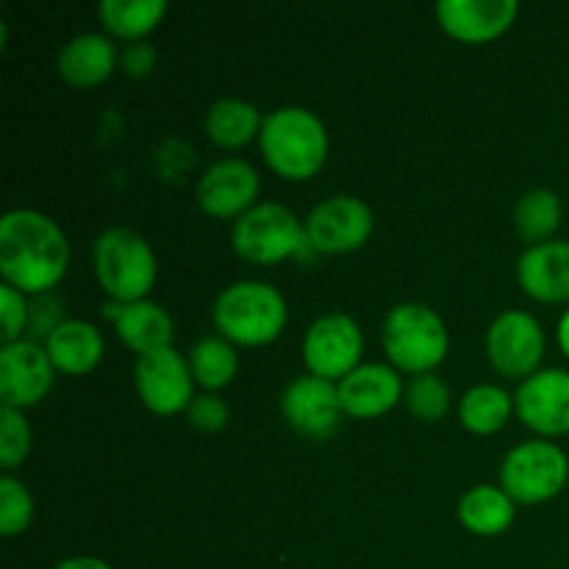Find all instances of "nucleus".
<instances>
[{"label":"nucleus","instance_id":"nucleus-1","mask_svg":"<svg viewBox=\"0 0 569 569\" xmlns=\"http://www.w3.org/2000/svg\"><path fill=\"white\" fill-rule=\"evenodd\" d=\"M70 270V239L53 217L11 209L0 217V276L28 298L48 295Z\"/></svg>","mask_w":569,"mask_h":569},{"label":"nucleus","instance_id":"nucleus-2","mask_svg":"<svg viewBox=\"0 0 569 569\" xmlns=\"http://www.w3.org/2000/svg\"><path fill=\"white\" fill-rule=\"evenodd\" d=\"M259 148L276 176L309 181L326 167L331 139L320 114L306 106H278L264 114Z\"/></svg>","mask_w":569,"mask_h":569},{"label":"nucleus","instance_id":"nucleus-3","mask_svg":"<svg viewBox=\"0 0 569 569\" xmlns=\"http://www.w3.org/2000/svg\"><path fill=\"white\" fill-rule=\"evenodd\" d=\"M211 322L217 333L231 345L264 348L283 333L289 322V306L281 289L259 278H242L222 289L211 306Z\"/></svg>","mask_w":569,"mask_h":569},{"label":"nucleus","instance_id":"nucleus-4","mask_svg":"<svg viewBox=\"0 0 569 569\" xmlns=\"http://www.w3.org/2000/svg\"><path fill=\"white\" fill-rule=\"evenodd\" d=\"M381 345L395 370L422 376L437 372V367L448 359L450 333L439 311L417 300H406L392 306L383 317Z\"/></svg>","mask_w":569,"mask_h":569},{"label":"nucleus","instance_id":"nucleus-5","mask_svg":"<svg viewBox=\"0 0 569 569\" xmlns=\"http://www.w3.org/2000/svg\"><path fill=\"white\" fill-rule=\"evenodd\" d=\"M92 267L100 289L117 303L148 300L159 278V261L153 248L133 228H106L92 244Z\"/></svg>","mask_w":569,"mask_h":569},{"label":"nucleus","instance_id":"nucleus-6","mask_svg":"<svg viewBox=\"0 0 569 569\" xmlns=\"http://www.w3.org/2000/svg\"><path fill=\"white\" fill-rule=\"evenodd\" d=\"M231 248L239 259L259 267L281 264L306 248V226L289 206L259 200L231 226Z\"/></svg>","mask_w":569,"mask_h":569},{"label":"nucleus","instance_id":"nucleus-7","mask_svg":"<svg viewBox=\"0 0 569 569\" xmlns=\"http://www.w3.org/2000/svg\"><path fill=\"white\" fill-rule=\"evenodd\" d=\"M569 481V456L553 439H528L511 448L500 465V489L520 506L559 498Z\"/></svg>","mask_w":569,"mask_h":569},{"label":"nucleus","instance_id":"nucleus-8","mask_svg":"<svg viewBox=\"0 0 569 569\" xmlns=\"http://www.w3.org/2000/svg\"><path fill=\"white\" fill-rule=\"evenodd\" d=\"M300 356L306 372L339 383L361 365L365 331L348 311H328L306 328Z\"/></svg>","mask_w":569,"mask_h":569},{"label":"nucleus","instance_id":"nucleus-9","mask_svg":"<svg viewBox=\"0 0 569 569\" xmlns=\"http://www.w3.org/2000/svg\"><path fill=\"white\" fill-rule=\"evenodd\" d=\"M487 359L503 378L511 381H526L533 372L542 370L545 350V328L531 311L509 309L500 311L487 328Z\"/></svg>","mask_w":569,"mask_h":569},{"label":"nucleus","instance_id":"nucleus-10","mask_svg":"<svg viewBox=\"0 0 569 569\" xmlns=\"http://www.w3.org/2000/svg\"><path fill=\"white\" fill-rule=\"evenodd\" d=\"M306 239L317 256H345L365 248L376 228L370 203L356 194H333L306 214Z\"/></svg>","mask_w":569,"mask_h":569},{"label":"nucleus","instance_id":"nucleus-11","mask_svg":"<svg viewBox=\"0 0 569 569\" xmlns=\"http://www.w3.org/2000/svg\"><path fill=\"white\" fill-rule=\"evenodd\" d=\"M194 378L189 370V359L170 348L153 350V353L137 356L133 365V389L148 411L156 417L187 415L189 403L194 400Z\"/></svg>","mask_w":569,"mask_h":569},{"label":"nucleus","instance_id":"nucleus-12","mask_svg":"<svg viewBox=\"0 0 569 569\" xmlns=\"http://www.w3.org/2000/svg\"><path fill=\"white\" fill-rule=\"evenodd\" d=\"M261 178L250 161L226 156L203 170L194 187V198L203 214L214 220H239L259 203Z\"/></svg>","mask_w":569,"mask_h":569},{"label":"nucleus","instance_id":"nucleus-13","mask_svg":"<svg viewBox=\"0 0 569 569\" xmlns=\"http://www.w3.org/2000/svg\"><path fill=\"white\" fill-rule=\"evenodd\" d=\"M515 415L539 439L569 433V370L545 367L520 381L515 392Z\"/></svg>","mask_w":569,"mask_h":569},{"label":"nucleus","instance_id":"nucleus-14","mask_svg":"<svg viewBox=\"0 0 569 569\" xmlns=\"http://www.w3.org/2000/svg\"><path fill=\"white\" fill-rule=\"evenodd\" d=\"M281 415L292 431L309 439H328L342 426V400L339 387L326 378L303 372L287 383L281 392Z\"/></svg>","mask_w":569,"mask_h":569},{"label":"nucleus","instance_id":"nucleus-15","mask_svg":"<svg viewBox=\"0 0 569 569\" xmlns=\"http://www.w3.org/2000/svg\"><path fill=\"white\" fill-rule=\"evenodd\" d=\"M56 367L42 342L20 339L0 348V400L11 409H31L48 398Z\"/></svg>","mask_w":569,"mask_h":569},{"label":"nucleus","instance_id":"nucleus-16","mask_svg":"<svg viewBox=\"0 0 569 569\" xmlns=\"http://www.w3.org/2000/svg\"><path fill=\"white\" fill-rule=\"evenodd\" d=\"M337 387L345 417H353V420H378V417L389 415L406 392L400 372L383 361L359 365Z\"/></svg>","mask_w":569,"mask_h":569},{"label":"nucleus","instance_id":"nucleus-17","mask_svg":"<svg viewBox=\"0 0 569 569\" xmlns=\"http://www.w3.org/2000/svg\"><path fill=\"white\" fill-rule=\"evenodd\" d=\"M437 20L445 33L467 44H483L503 37L520 14L517 0H439Z\"/></svg>","mask_w":569,"mask_h":569},{"label":"nucleus","instance_id":"nucleus-18","mask_svg":"<svg viewBox=\"0 0 569 569\" xmlns=\"http://www.w3.org/2000/svg\"><path fill=\"white\" fill-rule=\"evenodd\" d=\"M517 281L539 303L569 306V239L528 244L517 261Z\"/></svg>","mask_w":569,"mask_h":569},{"label":"nucleus","instance_id":"nucleus-19","mask_svg":"<svg viewBox=\"0 0 569 569\" xmlns=\"http://www.w3.org/2000/svg\"><path fill=\"white\" fill-rule=\"evenodd\" d=\"M103 317L114 326L120 342L137 356L153 353V350L170 348L172 345L176 322H172L170 311L156 303V300L148 298L137 300V303L106 300Z\"/></svg>","mask_w":569,"mask_h":569},{"label":"nucleus","instance_id":"nucleus-20","mask_svg":"<svg viewBox=\"0 0 569 569\" xmlns=\"http://www.w3.org/2000/svg\"><path fill=\"white\" fill-rule=\"evenodd\" d=\"M120 67V50L106 33L83 31L61 44L56 56V70L61 81L76 89H94L109 81L111 72Z\"/></svg>","mask_w":569,"mask_h":569},{"label":"nucleus","instance_id":"nucleus-21","mask_svg":"<svg viewBox=\"0 0 569 569\" xmlns=\"http://www.w3.org/2000/svg\"><path fill=\"white\" fill-rule=\"evenodd\" d=\"M44 350H48L50 361H53L56 372L61 376H89L94 367L103 359V333L98 326L89 320H78V317H67L48 339H44Z\"/></svg>","mask_w":569,"mask_h":569},{"label":"nucleus","instance_id":"nucleus-22","mask_svg":"<svg viewBox=\"0 0 569 569\" xmlns=\"http://www.w3.org/2000/svg\"><path fill=\"white\" fill-rule=\"evenodd\" d=\"M459 522L476 537H500L515 526L517 503L492 483H478L467 489L456 506Z\"/></svg>","mask_w":569,"mask_h":569},{"label":"nucleus","instance_id":"nucleus-23","mask_svg":"<svg viewBox=\"0 0 569 569\" xmlns=\"http://www.w3.org/2000/svg\"><path fill=\"white\" fill-rule=\"evenodd\" d=\"M264 114L259 106L242 98H220L206 111L203 128L211 142L222 150H239L259 139Z\"/></svg>","mask_w":569,"mask_h":569},{"label":"nucleus","instance_id":"nucleus-24","mask_svg":"<svg viewBox=\"0 0 569 569\" xmlns=\"http://www.w3.org/2000/svg\"><path fill=\"white\" fill-rule=\"evenodd\" d=\"M515 415V395L498 383H476L459 398V422L476 437L503 431Z\"/></svg>","mask_w":569,"mask_h":569},{"label":"nucleus","instance_id":"nucleus-25","mask_svg":"<svg viewBox=\"0 0 569 569\" xmlns=\"http://www.w3.org/2000/svg\"><path fill=\"white\" fill-rule=\"evenodd\" d=\"M167 9V0H100L98 17L111 37L137 42L161 26Z\"/></svg>","mask_w":569,"mask_h":569},{"label":"nucleus","instance_id":"nucleus-26","mask_svg":"<svg viewBox=\"0 0 569 569\" xmlns=\"http://www.w3.org/2000/svg\"><path fill=\"white\" fill-rule=\"evenodd\" d=\"M189 370H192L194 383L203 392H220V389L231 387V381L239 372V356L228 339L220 333L198 339L189 350Z\"/></svg>","mask_w":569,"mask_h":569},{"label":"nucleus","instance_id":"nucleus-27","mask_svg":"<svg viewBox=\"0 0 569 569\" xmlns=\"http://www.w3.org/2000/svg\"><path fill=\"white\" fill-rule=\"evenodd\" d=\"M561 217H565V206H561V198L553 189H528L515 203V228L522 242L528 244L553 239V233L561 226Z\"/></svg>","mask_w":569,"mask_h":569},{"label":"nucleus","instance_id":"nucleus-28","mask_svg":"<svg viewBox=\"0 0 569 569\" xmlns=\"http://www.w3.org/2000/svg\"><path fill=\"white\" fill-rule=\"evenodd\" d=\"M450 387L437 372L411 376L406 383L403 403L409 415L420 422H437L450 411Z\"/></svg>","mask_w":569,"mask_h":569},{"label":"nucleus","instance_id":"nucleus-29","mask_svg":"<svg viewBox=\"0 0 569 569\" xmlns=\"http://www.w3.org/2000/svg\"><path fill=\"white\" fill-rule=\"evenodd\" d=\"M33 520V498L26 483L11 472L0 478V533L6 539L20 537L28 531Z\"/></svg>","mask_w":569,"mask_h":569},{"label":"nucleus","instance_id":"nucleus-30","mask_svg":"<svg viewBox=\"0 0 569 569\" xmlns=\"http://www.w3.org/2000/svg\"><path fill=\"white\" fill-rule=\"evenodd\" d=\"M33 445L31 426H28L26 411L0 406V467L6 472L17 470L28 459Z\"/></svg>","mask_w":569,"mask_h":569},{"label":"nucleus","instance_id":"nucleus-31","mask_svg":"<svg viewBox=\"0 0 569 569\" xmlns=\"http://www.w3.org/2000/svg\"><path fill=\"white\" fill-rule=\"evenodd\" d=\"M64 303L56 298L53 292L37 295L31 298V311H28V331L26 339H33V342H42L56 331V328L64 322Z\"/></svg>","mask_w":569,"mask_h":569},{"label":"nucleus","instance_id":"nucleus-32","mask_svg":"<svg viewBox=\"0 0 569 569\" xmlns=\"http://www.w3.org/2000/svg\"><path fill=\"white\" fill-rule=\"evenodd\" d=\"M187 420L194 431L217 433L228 426L231 411H228V403L217 392H200L194 395V400L189 403Z\"/></svg>","mask_w":569,"mask_h":569},{"label":"nucleus","instance_id":"nucleus-33","mask_svg":"<svg viewBox=\"0 0 569 569\" xmlns=\"http://www.w3.org/2000/svg\"><path fill=\"white\" fill-rule=\"evenodd\" d=\"M0 309H3V345L26 339L31 298L22 295L20 289L3 283V287H0Z\"/></svg>","mask_w":569,"mask_h":569},{"label":"nucleus","instance_id":"nucleus-34","mask_svg":"<svg viewBox=\"0 0 569 569\" xmlns=\"http://www.w3.org/2000/svg\"><path fill=\"white\" fill-rule=\"evenodd\" d=\"M159 53H156L153 42L148 39H137V42H126L120 50V70L128 78H144L153 72Z\"/></svg>","mask_w":569,"mask_h":569},{"label":"nucleus","instance_id":"nucleus-35","mask_svg":"<svg viewBox=\"0 0 569 569\" xmlns=\"http://www.w3.org/2000/svg\"><path fill=\"white\" fill-rule=\"evenodd\" d=\"M53 569H114L109 561L98 559V556H72V559L59 561Z\"/></svg>","mask_w":569,"mask_h":569},{"label":"nucleus","instance_id":"nucleus-36","mask_svg":"<svg viewBox=\"0 0 569 569\" xmlns=\"http://www.w3.org/2000/svg\"><path fill=\"white\" fill-rule=\"evenodd\" d=\"M556 342H559L561 353H565L569 359V306L565 311H561L559 326H556Z\"/></svg>","mask_w":569,"mask_h":569}]
</instances>
